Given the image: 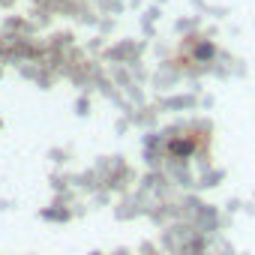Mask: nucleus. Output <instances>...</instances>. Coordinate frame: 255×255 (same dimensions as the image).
I'll return each mask as SVG.
<instances>
[{
    "label": "nucleus",
    "mask_w": 255,
    "mask_h": 255,
    "mask_svg": "<svg viewBox=\"0 0 255 255\" xmlns=\"http://www.w3.org/2000/svg\"><path fill=\"white\" fill-rule=\"evenodd\" d=\"M198 57H204V60H207V57H213V45H207V42H204V45L198 48Z\"/></svg>",
    "instance_id": "1"
}]
</instances>
